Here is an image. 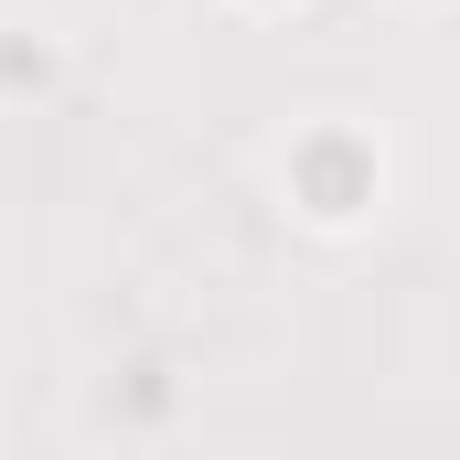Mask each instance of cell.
Listing matches in <instances>:
<instances>
[{"label": "cell", "instance_id": "1", "mask_svg": "<svg viewBox=\"0 0 460 460\" xmlns=\"http://www.w3.org/2000/svg\"><path fill=\"white\" fill-rule=\"evenodd\" d=\"M385 182H396V161H385V139H375L364 118H300V128L279 139V204L311 235L375 226V215H385Z\"/></svg>", "mask_w": 460, "mask_h": 460}, {"label": "cell", "instance_id": "2", "mask_svg": "<svg viewBox=\"0 0 460 460\" xmlns=\"http://www.w3.org/2000/svg\"><path fill=\"white\" fill-rule=\"evenodd\" d=\"M65 75V54L43 43V32H22V22H0V97H43Z\"/></svg>", "mask_w": 460, "mask_h": 460}, {"label": "cell", "instance_id": "3", "mask_svg": "<svg viewBox=\"0 0 460 460\" xmlns=\"http://www.w3.org/2000/svg\"><path fill=\"white\" fill-rule=\"evenodd\" d=\"M235 11H289V0H235Z\"/></svg>", "mask_w": 460, "mask_h": 460}, {"label": "cell", "instance_id": "4", "mask_svg": "<svg viewBox=\"0 0 460 460\" xmlns=\"http://www.w3.org/2000/svg\"><path fill=\"white\" fill-rule=\"evenodd\" d=\"M418 11H429V0H418Z\"/></svg>", "mask_w": 460, "mask_h": 460}]
</instances>
